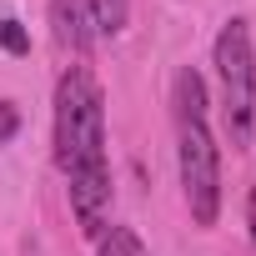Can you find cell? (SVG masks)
<instances>
[{
  "mask_svg": "<svg viewBox=\"0 0 256 256\" xmlns=\"http://www.w3.org/2000/svg\"><path fill=\"white\" fill-rule=\"evenodd\" d=\"M16 131H20V110H16V100H0V146H6Z\"/></svg>",
  "mask_w": 256,
  "mask_h": 256,
  "instance_id": "8",
  "label": "cell"
},
{
  "mask_svg": "<svg viewBox=\"0 0 256 256\" xmlns=\"http://www.w3.org/2000/svg\"><path fill=\"white\" fill-rule=\"evenodd\" d=\"M56 166L70 181L76 226L96 241L110 226V161H106V96L86 66L56 80Z\"/></svg>",
  "mask_w": 256,
  "mask_h": 256,
  "instance_id": "1",
  "label": "cell"
},
{
  "mask_svg": "<svg viewBox=\"0 0 256 256\" xmlns=\"http://www.w3.org/2000/svg\"><path fill=\"white\" fill-rule=\"evenodd\" d=\"M96 241H100V256H146V246H141V236L131 226H110Z\"/></svg>",
  "mask_w": 256,
  "mask_h": 256,
  "instance_id": "6",
  "label": "cell"
},
{
  "mask_svg": "<svg viewBox=\"0 0 256 256\" xmlns=\"http://www.w3.org/2000/svg\"><path fill=\"white\" fill-rule=\"evenodd\" d=\"M216 80H221V126H226V141L236 151L251 146L256 136V50H251V30L246 20H226L216 46Z\"/></svg>",
  "mask_w": 256,
  "mask_h": 256,
  "instance_id": "3",
  "label": "cell"
},
{
  "mask_svg": "<svg viewBox=\"0 0 256 256\" xmlns=\"http://www.w3.org/2000/svg\"><path fill=\"white\" fill-rule=\"evenodd\" d=\"M0 50H10V56H26L30 50V30L16 16H0Z\"/></svg>",
  "mask_w": 256,
  "mask_h": 256,
  "instance_id": "7",
  "label": "cell"
},
{
  "mask_svg": "<svg viewBox=\"0 0 256 256\" xmlns=\"http://www.w3.org/2000/svg\"><path fill=\"white\" fill-rule=\"evenodd\" d=\"M246 226H251V246H256V186L246 191Z\"/></svg>",
  "mask_w": 256,
  "mask_h": 256,
  "instance_id": "9",
  "label": "cell"
},
{
  "mask_svg": "<svg viewBox=\"0 0 256 256\" xmlns=\"http://www.w3.org/2000/svg\"><path fill=\"white\" fill-rule=\"evenodd\" d=\"M86 10H90L96 30L116 36V30H126V20H131V0H86Z\"/></svg>",
  "mask_w": 256,
  "mask_h": 256,
  "instance_id": "5",
  "label": "cell"
},
{
  "mask_svg": "<svg viewBox=\"0 0 256 256\" xmlns=\"http://www.w3.org/2000/svg\"><path fill=\"white\" fill-rule=\"evenodd\" d=\"M171 110H176V166H181V191H186L191 221L216 226V216H221V151H216L211 120H206V80L191 66L176 70Z\"/></svg>",
  "mask_w": 256,
  "mask_h": 256,
  "instance_id": "2",
  "label": "cell"
},
{
  "mask_svg": "<svg viewBox=\"0 0 256 256\" xmlns=\"http://www.w3.org/2000/svg\"><path fill=\"white\" fill-rule=\"evenodd\" d=\"M50 26H56V40L80 50V56L96 40V20H90V10L80 6V0H50Z\"/></svg>",
  "mask_w": 256,
  "mask_h": 256,
  "instance_id": "4",
  "label": "cell"
}]
</instances>
